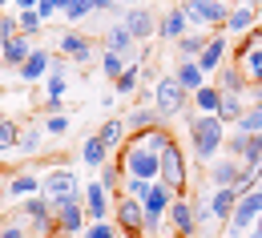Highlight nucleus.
I'll return each instance as SVG.
<instances>
[{"label":"nucleus","mask_w":262,"mask_h":238,"mask_svg":"<svg viewBox=\"0 0 262 238\" xmlns=\"http://www.w3.org/2000/svg\"><path fill=\"white\" fill-rule=\"evenodd\" d=\"M190 145H194L198 162H214L226 145V121L218 113H198L190 121Z\"/></svg>","instance_id":"nucleus-1"},{"label":"nucleus","mask_w":262,"mask_h":238,"mask_svg":"<svg viewBox=\"0 0 262 238\" xmlns=\"http://www.w3.org/2000/svg\"><path fill=\"white\" fill-rule=\"evenodd\" d=\"M117 162H121L125 178H162V154H158V149H149V145H141L133 134L121 141Z\"/></svg>","instance_id":"nucleus-2"},{"label":"nucleus","mask_w":262,"mask_h":238,"mask_svg":"<svg viewBox=\"0 0 262 238\" xmlns=\"http://www.w3.org/2000/svg\"><path fill=\"white\" fill-rule=\"evenodd\" d=\"M230 0H182V12L190 20V29H210V33H222L230 20Z\"/></svg>","instance_id":"nucleus-3"},{"label":"nucleus","mask_w":262,"mask_h":238,"mask_svg":"<svg viewBox=\"0 0 262 238\" xmlns=\"http://www.w3.org/2000/svg\"><path fill=\"white\" fill-rule=\"evenodd\" d=\"M53 214H57V234H65V238H81V234H85V226H89V214H85V202H81V190L53 198Z\"/></svg>","instance_id":"nucleus-4"},{"label":"nucleus","mask_w":262,"mask_h":238,"mask_svg":"<svg viewBox=\"0 0 262 238\" xmlns=\"http://www.w3.org/2000/svg\"><path fill=\"white\" fill-rule=\"evenodd\" d=\"M169 202H173V190H169V182H154L149 186V194L141 198V210H145V218H141V234H162L165 226V214H169Z\"/></svg>","instance_id":"nucleus-5"},{"label":"nucleus","mask_w":262,"mask_h":238,"mask_svg":"<svg viewBox=\"0 0 262 238\" xmlns=\"http://www.w3.org/2000/svg\"><path fill=\"white\" fill-rule=\"evenodd\" d=\"M226 149H230V158H238V162L246 166V178L258 182L262 178V134H242V129H234V134L226 137Z\"/></svg>","instance_id":"nucleus-6"},{"label":"nucleus","mask_w":262,"mask_h":238,"mask_svg":"<svg viewBox=\"0 0 262 238\" xmlns=\"http://www.w3.org/2000/svg\"><path fill=\"white\" fill-rule=\"evenodd\" d=\"M149 97H154V105L162 109V117L169 121V117H178V113L190 105V97H194V93H190V89H186V85H182V81L169 73V77H162V81L149 89Z\"/></svg>","instance_id":"nucleus-7"},{"label":"nucleus","mask_w":262,"mask_h":238,"mask_svg":"<svg viewBox=\"0 0 262 238\" xmlns=\"http://www.w3.org/2000/svg\"><path fill=\"white\" fill-rule=\"evenodd\" d=\"M258 214H262V186H254V190H246L238 202H234V214H230V222H226V230L222 234H246L254 222H258Z\"/></svg>","instance_id":"nucleus-8"},{"label":"nucleus","mask_w":262,"mask_h":238,"mask_svg":"<svg viewBox=\"0 0 262 238\" xmlns=\"http://www.w3.org/2000/svg\"><path fill=\"white\" fill-rule=\"evenodd\" d=\"M234 65L242 69L246 85H258V81H262V29L246 33V40H242L238 53H234Z\"/></svg>","instance_id":"nucleus-9"},{"label":"nucleus","mask_w":262,"mask_h":238,"mask_svg":"<svg viewBox=\"0 0 262 238\" xmlns=\"http://www.w3.org/2000/svg\"><path fill=\"white\" fill-rule=\"evenodd\" d=\"M20 214L33 222V234H53L57 230V214H53V198L40 190V194H33V198H25L20 202Z\"/></svg>","instance_id":"nucleus-10"},{"label":"nucleus","mask_w":262,"mask_h":238,"mask_svg":"<svg viewBox=\"0 0 262 238\" xmlns=\"http://www.w3.org/2000/svg\"><path fill=\"white\" fill-rule=\"evenodd\" d=\"M162 182H169V190L173 194H186L190 190V178H186V158H182V149H178V141L169 137L162 149Z\"/></svg>","instance_id":"nucleus-11"},{"label":"nucleus","mask_w":262,"mask_h":238,"mask_svg":"<svg viewBox=\"0 0 262 238\" xmlns=\"http://www.w3.org/2000/svg\"><path fill=\"white\" fill-rule=\"evenodd\" d=\"M169 230L178 238H198V206L186 198V194H173V202H169Z\"/></svg>","instance_id":"nucleus-12"},{"label":"nucleus","mask_w":262,"mask_h":238,"mask_svg":"<svg viewBox=\"0 0 262 238\" xmlns=\"http://www.w3.org/2000/svg\"><path fill=\"white\" fill-rule=\"evenodd\" d=\"M81 202H85L89 222H97V218H113V194L105 190V182H101V178L81 186Z\"/></svg>","instance_id":"nucleus-13"},{"label":"nucleus","mask_w":262,"mask_h":238,"mask_svg":"<svg viewBox=\"0 0 262 238\" xmlns=\"http://www.w3.org/2000/svg\"><path fill=\"white\" fill-rule=\"evenodd\" d=\"M40 190H45L40 174H33V170H20V174H8V182H4L0 198H4V202H25V198L40 194Z\"/></svg>","instance_id":"nucleus-14"},{"label":"nucleus","mask_w":262,"mask_h":238,"mask_svg":"<svg viewBox=\"0 0 262 238\" xmlns=\"http://www.w3.org/2000/svg\"><path fill=\"white\" fill-rule=\"evenodd\" d=\"M141 218H145L141 202L117 190V194H113V222H117L121 230H141Z\"/></svg>","instance_id":"nucleus-15"},{"label":"nucleus","mask_w":262,"mask_h":238,"mask_svg":"<svg viewBox=\"0 0 262 238\" xmlns=\"http://www.w3.org/2000/svg\"><path fill=\"white\" fill-rule=\"evenodd\" d=\"M210 182L214 186H238V182H250V178H246V166L238 158H214L210 162Z\"/></svg>","instance_id":"nucleus-16"},{"label":"nucleus","mask_w":262,"mask_h":238,"mask_svg":"<svg viewBox=\"0 0 262 238\" xmlns=\"http://www.w3.org/2000/svg\"><path fill=\"white\" fill-rule=\"evenodd\" d=\"M121 25L133 33V40H149V36L158 33V16L149 12V8H125V16H121Z\"/></svg>","instance_id":"nucleus-17"},{"label":"nucleus","mask_w":262,"mask_h":238,"mask_svg":"<svg viewBox=\"0 0 262 238\" xmlns=\"http://www.w3.org/2000/svg\"><path fill=\"white\" fill-rule=\"evenodd\" d=\"M226 49H230V40H226V29H222V33H210V40H206V49L198 53L194 61H198L202 69H206V73H218V65L226 61Z\"/></svg>","instance_id":"nucleus-18"},{"label":"nucleus","mask_w":262,"mask_h":238,"mask_svg":"<svg viewBox=\"0 0 262 238\" xmlns=\"http://www.w3.org/2000/svg\"><path fill=\"white\" fill-rule=\"evenodd\" d=\"M40 182H45V194H49V198H61V194H73V190H81L77 174L69 170V166H57V170L40 174Z\"/></svg>","instance_id":"nucleus-19"},{"label":"nucleus","mask_w":262,"mask_h":238,"mask_svg":"<svg viewBox=\"0 0 262 238\" xmlns=\"http://www.w3.org/2000/svg\"><path fill=\"white\" fill-rule=\"evenodd\" d=\"M61 53H65L69 61H77V65H89L93 61V40L85 33H73L69 29V33H61Z\"/></svg>","instance_id":"nucleus-20"},{"label":"nucleus","mask_w":262,"mask_h":238,"mask_svg":"<svg viewBox=\"0 0 262 238\" xmlns=\"http://www.w3.org/2000/svg\"><path fill=\"white\" fill-rule=\"evenodd\" d=\"M33 49H36V45H33V36L16 33L12 40H4V45H0V61H4L8 69H20L25 61H29V53H33Z\"/></svg>","instance_id":"nucleus-21"},{"label":"nucleus","mask_w":262,"mask_h":238,"mask_svg":"<svg viewBox=\"0 0 262 238\" xmlns=\"http://www.w3.org/2000/svg\"><path fill=\"white\" fill-rule=\"evenodd\" d=\"M238 198H242V190H238V186H214V194H210L206 202H210V210H214V218L226 226L230 214H234V202H238Z\"/></svg>","instance_id":"nucleus-22"},{"label":"nucleus","mask_w":262,"mask_h":238,"mask_svg":"<svg viewBox=\"0 0 262 238\" xmlns=\"http://www.w3.org/2000/svg\"><path fill=\"white\" fill-rule=\"evenodd\" d=\"M49 69H53V53L33 49V53H29V61L16 69V77H20V81H29V85H36V81H45V77H49Z\"/></svg>","instance_id":"nucleus-23"},{"label":"nucleus","mask_w":262,"mask_h":238,"mask_svg":"<svg viewBox=\"0 0 262 238\" xmlns=\"http://www.w3.org/2000/svg\"><path fill=\"white\" fill-rule=\"evenodd\" d=\"M254 25H258V8H250V4H234V8H230L226 33L246 36V33H254Z\"/></svg>","instance_id":"nucleus-24"},{"label":"nucleus","mask_w":262,"mask_h":238,"mask_svg":"<svg viewBox=\"0 0 262 238\" xmlns=\"http://www.w3.org/2000/svg\"><path fill=\"white\" fill-rule=\"evenodd\" d=\"M186 33H190V20H186L182 4H178V8H169L162 20H158V36H162V40H178V36H186Z\"/></svg>","instance_id":"nucleus-25"},{"label":"nucleus","mask_w":262,"mask_h":238,"mask_svg":"<svg viewBox=\"0 0 262 238\" xmlns=\"http://www.w3.org/2000/svg\"><path fill=\"white\" fill-rule=\"evenodd\" d=\"M222 93H246V77H242V69L234 65V61H222L218 65V81H214Z\"/></svg>","instance_id":"nucleus-26"},{"label":"nucleus","mask_w":262,"mask_h":238,"mask_svg":"<svg viewBox=\"0 0 262 238\" xmlns=\"http://www.w3.org/2000/svg\"><path fill=\"white\" fill-rule=\"evenodd\" d=\"M173 77H178V81H182V85H186L190 93H194L198 85H206V69L198 65L194 57H182V61L173 65Z\"/></svg>","instance_id":"nucleus-27"},{"label":"nucleus","mask_w":262,"mask_h":238,"mask_svg":"<svg viewBox=\"0 0 262 238\" xmlns=\"http://www.w3.org/2000/svg\"><path fill=\"white\" fill-rule=\"evenodd\" d=\"M162 109L158 105H149V109H133L129 117H125V129L129 134H145V129H154V125H162Z\"/></svg>","instance_id":"nucleus-28"},{"label":"nucleus","mask_w":262,"mask_h":238,"mask_svg":"<svg viewBox=\"0 0 262 238\" xmlns=\"http://www.w3.org/2000/svg\"><path fill=\"white\" fill-rule=\"evenodd\" d=\"M97 137L109 145V149H121V141L129 137V129H125V121H121V117H105V121H101V129H97Z\"/></svg>","instance_id":"nucleus-29"},{"label":"nucleus","mask_w":262,"mask_h":238,"mask_svg":"<svg viewBox=\"0 0 262 238\" xmlns=\"http://www.w3.org/2000/svg\"><path fill=\"white\" fill-rule=\"evenodd\" d=\"M133 45H137V40H133V33L125 29V25H109V29H105V49H113V53H125V57H129Z\"/></svg>","instance_id":"nucleus-30"},{"label":"nucleus","mask_w":262,"mask_h":238,"mask_svg":"<svg viewBox=\"0 0 262 238\" xmlns=\"http://www.w3.org/2000/svg\"><path fill=\"white\" fill-rule=\"evenodd\" d=\"M246 113V93H222V105H218V117L226 125H238V117Z\"/></svg>","instance_id":"nucleus-31"},{"label":"nucleus","mask_w":262,"mask_h":238,"mask_svg":"<svg viewBox=\"0 0 262 238\" xmlns=\"http://www.w3.org/2000/svg\"><path fill=\"white\" fill-rule=\"evenodd\" d=\"M190 101L198 105V113H218V105H222V89H218V85H198Z\"/></svg>","instance_id":"nucleus-32"},{"label":"nucleus","mask_w":262,"mask_h":238,"mask_svg":"<svg viewBox=\"0 0 262 238\" xmlns=\"http://www.w3.org/2000/svg\"><path fill=\"white\" fill-rule=\"evenodd\" d=\"M206 40H210V29H190L186 36H178L173 45H178V53H182V57H198V53L206 49Z\"/></svg>","instance_id":"nucleus-33"},{"label":"nucleus","mask_w":262,"mask_h":238,"mask_svg":"<svg viewBox=\"0 0 262 238\" xmlns=\"http://www.w3.org/2000/svg\"><path fill=\"white\" fill-rule=\"evenodd\" d=\"M105 158H109V145L93 134L89 141H85V149H81V162H85V166H93V170H101V166H105Z\"/></svg>","instance_id":"nucleus-34"},{"label":"nucleus","mask_w":262,"mask_h":238,"mask_svg":"<svg viewBox=\"0 0 262 238\" xmlns=\"http://www.w3.org/2000/svg\"><path fill=\"white\" fill-rule=\"evenodd\" d=\"M129 61H133V57H125V53H113V49H105V53H101V69H105V77H109V81H117V77L129 69Z\"/></svg>","instance_id":"nucleus-35"},{"label":"nucleus","mask_w":262,"mask_h":238,"mask_svg":"<svg viewBox=\"0 0 262 238\" xmlns=\"http://www.w3.org/2000/svg\"><path fill=\"white\" fill-rule=\"evenodd\" d=\"M40 134H45V121L36 117V121H29V125L20 129V141H16V149H20V154H36V145H40Z\"/></svg>","instance_id":"nucleus-36"},{"label":"nucleus","mask_w":262,"mask_h":238,"mask_svg":"<svg viewBox=\"0 0 262 238\" xmlns=\"http://www.w3.org/2000/svg\"><path fill=\"white\" fill-rule=\"evenodd\" d=\"M61 16H65L69 25H77V20L93 16V0H61Z\"/></svg>","instance_id":"nucleus-37"},{"label":"nucleus","mask_w":262,"mask_h":238,"mask_svg":"<svg viewBox=\"0 0 262 238\" xmlns=\"http://www.w3.org/2000/svg\"><path fill=\"white\" fill-rule=\"evenodd\" d=\"M16 20H20V33L33 36V40H36V33L45 29V16H40L36 8H20V12H16Z\"/></svg>","instance_id":"nucleus-38"},{"label":"nucleus","mask_w":262,"mask_h":238,"mask_svg":"<svg viewBox=\"0 0 262 238\" xmlns=\"http://www.w3.org/2000/svg\"><path fill=\"white\" fill-rule=\"evenodd\" d=\"M117 234H121V226H117L113 218H97V222L85 226V234H81V238H117Z\"/></svg>","instance_id":"nucleus-39"},{"label":"nucleus","mask_w":262,"mask_h":238,"mask_svg":"<svg viewBox=\"0 0 262 238\" xmlns=\"http://www.w3.org/2000/svg\"><path fill=\"white\" fill-rule=\"evenodd\" d=\"M234 129H242V134H262V105H246V113L238 117Z\"/></svg>","instance_id":"nucleus-40"},{"label":"nucleus","mask_w":262,"mask_h":238,"mask_svg":"<svg viewBox=\"0 0 262 238\" xmlns=\"http://www.w3.org/2000/svg\"><path fill=\"white\" fill-rule=\"evenodd\" d=\"M133 137H137L141 145H149V149H158V154H162L165 141H169V129H165V121H162V125H154V129H145V134H133Z\"/></svg>","instance_id":"nucleus-41"},{"label":"nucleus","mask_w":262,"mask_h":238,"mask_svg":"<svg viewBox=\"0 0 262 238\" xmlns=\"http://www.w3.org/2000/svg\"><path fill=\"white\" fill-rule=\"evenodd\" d=\"M16 141H20V125H16V121H8V117H0V154L16 149Z\"/></svg>","instance_id":"nucleus-42"},{"label":"nucleus","mask_w":262,"mask_h":238,"mask_svg":"<svg viewBox=\"0 0 262 238\" xmlns=\"http://www.w3.org/2000/svg\"><path fill=\"white\" fill-rule=\"evenodd\" d=\"M65 93H69V77L65 73H49V77H45V97L65 101Z\"/></svg>","instance_id":"nucleus-43"},{"label":"nucleus","mask_w":262,"mask_h":238,"mask_svg":"<svg viewBox=\"0 0 262 238\" xmlns=\"http://www.w3.org/2000/svg\"><path fill=\"white\" fill-rule=\"evenodd\" d=\"M154 182H158V178H125V182H121V194H129V198L141 202V198L149 194V186H154Z\"/></svg>","instance_id":"nucleus-44"},{"label":"nucleus","mask_w":262,"mask_h":238,"mask_svg":"<svg viewBox=\"0 0 262 238\" xmlns=\"http://www.w3.org/2000/svg\"><path fill=\"white\" fill-rule=\"evenodd\" d=\"M121 162H105V166H101V182H105V190H109V194H117V190H121Z\"/></svg>","instance_id":"nucleus-45"},{"label":"nucleus","mask_w":262,"mask_h":238,"mask_svg":"<svg viewBox=\"0 0 262 238\" xmlns=\"http://www.w3.org/2000/svg\"><path fill=\"white\" fill-rule=\"evenodd\" d=\"M137 81H141V65H137V61H129V69H125L113 85H117V93H133V89H137Z\"/></svg>","instance_id":"nucleus-46"},{"label":"nucleus","mask_w":262,"mask_h":238,"mask_svg":"<svg viewBox=\"0 0 262 238\" xmlns=\"http://www.w3.org/2000/svg\"><path fill=\"white\" fill-rule=\"evenodd\" d=\"M16 33H20V20H16V12H0V45H4V40H12Z\"/></svg>","instance_id":"nucleus-47"},{"label":"nucleus","mask_w":262,"mask_h":238,"mask_svg":"<svg viewBox=\"0 0 262 238\" xmlns=\"http://www.w3.org/2000/svg\"><path fill=\"white\" fill-rule=\"evenodd\" d=\"M45 134H53V137L69 134V117L65 113H45Z\"/></svg>","instance_id":"nucleus-48"},{"label":"nucleus","mask_w":262,"mask_h":238,"mask_svg":"<svg viewBox=\"0 0 262 238\" xmlns=\"http://www.w3.org/2000/svg\"><path fill=\"white\" fill-rule=\"evenodd\" d=\"M0 238H29V230H25V214L12 218L8 226H0Z\"/></svg>","instance_id":"nucleus-49"},{"label":"nucleus","mask_w":262,"mask_h":238,"mask_svg":"<svg viewBox=\"0 0 262 238\" xmlns=\"http://www.w3.org/2000/svg\"><path fill=\"white\" fill-rule=\"evenodd\" d=\"M36 12H40L45 20H53V16H61V0H36Z\"/></svg>","instance_id":"nucleus-50"},{"label":"nucleus","mask_w":262,"mask_h":238,"mask_svg":"<svg viewBox=\"0 0 262 238\" xmlns=\"http://www.w3.org/2000/svg\"><path fill=\"white\" fill-rule=\"evenodd\" d=\"M246 101H250V105H262V81H258V85H246Z\"/></svg>","instance_id":"nucleus-51"},{"label":"nucleus","mask_w":262,"mask_h":238,"mask_svg":"<svg viewBox=\"0 0 262 238\" xmlns=\"http://www.w3.org/2000/svg\"><path fill=\"white\" fill-rule=\"evenodd\" d=\"M113 8V0H93V12H109Z\"/></svg>","instance_id":"nucleus-52"},{"label":"nucleus","mask_w":262,"mask_h":238,"mask_svg":"<svg viewBox=\"0 0 262 238\" xmlns=\"http://www.w3.org/2000/svg\"><path fill=\"white\" fill-rule=\"evenodd\" d=\"M12 4H16V12L20 8H36V0H12Z\"/></svg>","instance_id":"nucleus-53"},{"label":"nucleus","mask_w":262,"mask_h":238,"mask_svg":"<svg viewBox=\"0 0 262 238\" xmlns=\"http://www.w3.org/2000/svg\"><path fill=\"white\" fill-rule=\"evenodd\" d=\"M117 238H145V234H141V230H121Z\"/></svg>","instance_id":"nucleus-54"},{"label":"nucleus","mask_w":262,"mask_h":238,"mask_svg":"<svg viewBox=\"0 0 262 238\" xmlns=\"http://www.w3.org/2000/svg\"><path fill=\"white\" fill-rule=\"evenodd\" d=\"M29 238H65V234H57V230H53V234H29Z\"/></svg>","instance_id":"nucleus-55"},{"label":"nucleus","mask_w":262,"mask_h":238,"mask_svg":"<svg viewBox=\"0 0 262 238\" xmlns=\"http://www.w3.org/2000/svg\"><path fill=\"white\" fill-rule=\"evenodd\" d=\"M254 234H262V214H258V222H254Z\"/></svg>","instance_id":"nucleus-56"},{"label":"nucleus","mask_w":262,"mask_h":238,"mask_svg":"<svg viewBox=\"0 0 262 238\" xmlns=\"http://www.w3.org/2000/svg\"><path fill=\"white\" fill-rule=\"evenodd\" d=\"M4 8H8V0H0V12H4Z\"/></svg>","instance_id":"nucleus-57"},{"label":"nucleus","mask_w":262,"mask_h":238,"mask_svg":"<svg viewBox=\"0 0 262 238\" xmlns=\"http://www.w3.org/2000/svg\"><path fill=\"white\" fill-rule=\"evenodd\" d=\"M145 238H162V234H145Z\"/></svg>","instance_id":"nucleus-58"},{"label":"nucleus","mask_w":262,"mask_h":238,"mask_svg":"<svg viewBox=\"0 0 262 238\" xmlns=\"http://www.w3.org/2000/svg\"><path fill=\"white\" fill-rule=\"evenodd\" d=\"M222 238H238V234H222Z\"/></svg>","instance_id":"nucleus-59"},{"label":"nucleus","mask_w":262,"mask_h":238,"mask_svg":"<svg viewBox=\"0 0 262 238\" xmlns=\"http://www.w3.org/2000/svg\"><path fill=\"white\" fill-rule=\"evenodd\" d=\"M258 20H262V8H258Z\"/></svg>","instance_id":"nucleus-60"},{"label":"nucleus","mask_w":262,"mask_h":238,"mask_svg":"<svg viewBox=\"0 0 262 238\" xmlns=\"http://www.w3.org/2000/svg\"><path fill=\"white\" fill-rule=\"evenodd\" d=\"M230 4H238V0H230Z\"/></svg>","instance_id":"nucleus-61"}]
</instances>
